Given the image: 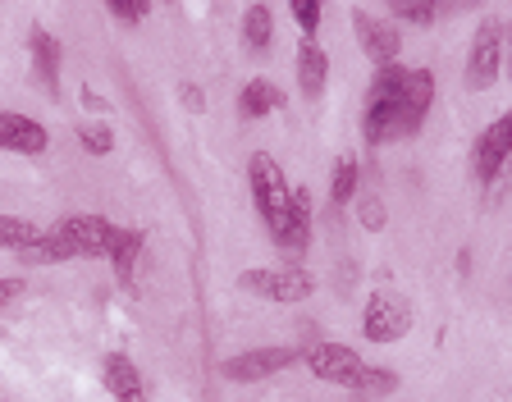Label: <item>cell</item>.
I'll return each instance as SVG.
<instances>
[{
  "instance_id": "cell-8",
  "label": "cell",
  "mask_w": 512,
  "mask_h": 402,
  "mask_svg": "<svg viewBox=\"0 0 512 402\" xmlns=\"http://www.w3.org/2000/svg\"><path fill=\"white\" fill-rule=\"evenodd\" d=\"M352 37L362 46V55L375 64V69H389L398 64V51H403V32H398L394 19H380L371 10H352Z\"/></svg>"
},
{
  "instance_id": "cell-18",
  "label": "cell",
  "mask_w": 512,
  "mask_h": 402,
  "mask_svg": "<svg viewBox=\"0 0 512 402\" xmlns=\"http://www.w3.org/2000/svg\"><path fill=\"white\" fill-rule=\"evenodd\" d=\"M275 42V10L270 5H247L243 10V46L252 55H266Z\"/></svg>"
},
{
  "instance_id": "cell-6",
  "label": "cell",
  "mask_w": 512,
  "mask_h": 402,
  "mask_svg": "<svg viewBox=\"0 0 512 402\" xmlns=\"http://www.w3.org/2000/svg\"><path fill=\"white\" fill-rule=\"evenodd\" d=\"M412 320L416 316L407 297L389 293V288H375L362 311V334H366V343H398L412 334Z\"/></svg>"
},
{
  "instance_id": "cell-17",
  "label": "cell",
  "mask_w": 512,
  "mask_h": 402,
  "mask_svg": "<svg viewBox=\"0 0 512 402\" xmlns=\"http://www.w3.org/2000/svg\"><path fill=\"white\" fill-rule=\"evenodd\" d=\"M142 252H147V233L142 229H119V243H115V252H110V265H115L119 284H133Z\"/></svg>"
},
{
  "instance_id": "cell-3",
  "label": "cell",
  "mask_w": 512,
  "mask_h": 402,
  "mask_svg": "<svg viewBox=\"0 0 512 402\" xmlns=\"http://www.w3.org/2000/svg\"><path fill=\"white\" fill-rule=\"evenodd\" d=\"M307 371L316 375L320 384H334V389H375V393H389L394 389V375L389 371H371L357 348L348 343H316V348L302 352Z\"/></svg>"
},
{
  "instance_id": "cell-10",
  "label": "cell",
  "mask_w": 512,
  "mask_h": 402,
  "mask_svg": "<svg viewBox=\"0 0 512 402\" xmlns=\"http://www.w3.org/2000/svg\"><path fill=\"white\" fill-rule=\"evenodd\" d=\"M293 361H302L298 348H247L238 357L220 361V375L229 384H256V380H270V375L288 371Z\"/></svg>"
},
{
  "instance_id": "cell-22",
  "label": "cell",
  "mask_w": 512,
  "mask_h": 402,
  "mask_svg": "<svg viewBox=\"0 0 512 402\" xmlns=\"http://www.w3.org/2000/svg\"><path fill=\"white\" fill-rule=\"evenodd\" d=\"M389 14H394V19L416 23V28H430V23L439 19V5H430V0H398Z\"/></svg>"
},
{
  "instance_id": "cell-9",
  "label": "cell",
  "mask_w": 512,
  "mask_h": 402,
  "mask_svg": "<svg viewBox=\"0 0 512 402\" xmlns=\"http://www.w3.org/2000/svg\"><path fill=\"white\" fill-rule=\"evenodd\" d=\"M508 160H512V110L494 119V124L480 133L476 151H471V174H476L480 188H494V179L503 174Z\"/></svg>"
},
{
  "instance_id": "cell-21",
  "label": "cell",
  "mask_w": 512,
  "mask_h": 402,
  "mask_svg": "<svg viewBox=\"0 0 512 402\" xmlns=\"http://www.w3.org/2000/svg\"><path fill=\"white\" fill-rule=\"evenodd\" d=\"M288 14H293V23H298L302 42H316V28H320L325 5H320V0H293V5H288Z\"/></svg>"
},
{
  "instance_id": "cell-25",
  "label": "cell",
  "mask_w": 512,
  "mask_h": 402,
  "mask_svg": "<svg viewBox=\"0 0 512 402\" xmlns=\"http://www.w3.org/2000/svg\"><path fill=\"white\" fill-rule=\"evenodd\" d=\"M357 220H362L366 229H384V206H380V197H366L362 211H357Z\"/></svg>"
},
{
  "instance_id": "cell-15",
  "label": "cell",
  "mask_w": 512,
  "mask_h": 402,
  "mask_svg": "<svg viewBox=\"0 0 512 402\" xmlns=\"http://www.w3.org/2000/svg\"><path fill=\"white\" fill-rule=\"evenodd\" d=\"M325 83H330V55L320 51L316 42H302L298 46V92L316 101L325 92Z\"/></svg>"
},
{
  "instance_id": "cell-14",
  "label": "cell",
  "mask_w": 512,
  "mask_h": 402,
  "mask_svg": "<svg viewBox=\"0 0 512 402\" xmlns=\"http://www.w3.org/2000/svg\"><path fill=\"white\" fill-rule=\"evenodd\" d=\"M28 46H32V74H37V83L55 96L60 92V42H55L46 28H32Z\"/></svg>"
},
{
  "instance_id": "cell-16",
  "label": "cell",
  "mask_w": 512,
  "mask_h": 402,
  "mask_svg": "<svg viewBox=\"0 0 512 402\" xmlns=\"http://www.w3.org/2000/svg\"><path fill=\"white\" fill-rule=\"evenodd\" d=\"M284 106V92H279V83H270V78H252V83L238 92V119H266L270 110Z\"/></svg>"
},
{
  "instance_id": "cell-13",
  "label": "cell",
  "mask_w": 512,
  "mask_h": 402,
  "mask_svg": "<svg viewBox=\"0 0 512 402\" xmlns=\"http://www.w3.org/2000/svg\"><path fill=\"white\" fill-rule=\"evenodd\" d=\"M106 389L115 402H147V384H142V371L124 352H110L106 357Z\"/></svg>"
},
{
  "instance_id": "cell-19",
  "label": "cell",
  "mask_w": 512,
  "mask_h": 402,
  "mask_svg": "<svg viewBox=\"0 0 512 402\" xmlns=\"http://www.w3.org/2000/svg\"><path fill=\"white\" fill-rule=\"evenodd\" d=\"M37 243H42V229H37V224L19 220V215H0V247H5V252L28 256Z\"/></svg>"
},
{
  "instance_id": "cell-2",
  "label": "cell",
  "mask_w": 512,
  "mask_h": 402,
  "mask_svg": "<svg viewBox=\"0 0 512 402\" xmlns=\"http://www.w3.org/2000/svg\"><path fill=\"white\" fill-rule=\"evenodd\" d=\"M119 243V224H110L106 215H64L55 229L42 233V243L32 247L23 261L55 265V261H101Z\"/></svg>"
},
{
  "instance_id": "cell-27",
  "label": "cell",
  "mask_w": 512,
  "mask_h": 402,
  "mask_svg": "<svg viewBox=\"0 0 512 402\" xmlns=\"http://www.w3.org/2000/svg\"><path fill=\"white\" fill-rule=\"evenodd\" d=\"M183 101H188L192 110H202V92H197V87H183Z\"/></svg>"
},
{
  "instance_id": "cell-7",
  "label": "cell",
  "mask_w": 512,
  "mask_h": 402,
  "mask_svg": "<svg viewBox=\"0 0 512 402\" xmlns=\"http://www.w3.org/2000/svg\"><path fill=\"white\" fill-rule=\"evenodd\" d=\"M238 284L247 293L266 297V302H279V307H293V302H307L316 293V279L302 270V265H279V270H243Z\"/></svg>"
},
{
  "instance_id": "cell-1",
  "label": "cell",
  "mask_w": 512,
  "mask_h": 402,
  "mask_svg": "<svg viewBox=\"0 0 512 402\" xmlns=\"http://www.w3.org/2000/svg\"><path fill=\"white\" fill-rule=\"evenodd\" d=\"M430 106H435V74L430 69H403V64L375 69L371 92H366V110H362L366 147L416 138Z\"/></svg>"
},
{
  "instance_id": "cell-4",
  "label": "cell",
  "mask_w": 512,
  "mask_h": 402,
  "mask_svg": "<svg viewBox=\"0 0 512 402\" xmlns=\"http://www.w3.org/2000/svg\"><path fill=\"white\" fill-rule=\"evenodd\" d=\"M247 188H252V201H256V215L266 220L270 238L284 229L288 220V206H293V188H288L284 170H279V160L270 151H256L247 160Z\"/></svg>"
},
{
  "instance_id": "cell-5",
  "label": "cell",
  "mask_w": 512,
  "mask_h": 402,
  "mask_svg": "<svg viewBox=\"0 0 512 402\" xmlns=\"http://www.w3.org/2000/svg\"><path fill=\"white\" fill-rule=\"evenodd\" d=\"M503 60H508V23L499 14L480 19L476 37H471V51H467V87L471 92H490L503 74Z\"/></svg>"
},
{
  "instance_id": "cell-28",
  "label": "cell",
  "mask_w": 512,
  "mask_h": 402,
  "mask_svg": "<svg viewBox=\"0 0 512 402\" xmlns=\"http://www.w3.org/2000/svg\"><path fill=\"white\" fill-rule=\"evenodd\" d=\"M508 37H512V28H508ZM508 69H512V55H508Z\"/></svg>"
},
{
  "instance_id": "cell-20",
  "label": "cell",
  "mask_w": 512,
  "mask_h": 402,
  "mask_svg": "<svg viewBox=\"0 0 512 402\" xmlns=\"http://www.w3.org/2000/svg\"><path fill=\"white\" fill-rule=\"evenodd\" d=\"M357 183H362L357 156H339L334 160V179H330V206H348L357 197Z\"/></svg>"
},
{
  "instance_id": "cell-26",
  "label": "cell",
  "mask_w": 512,
  "mask_h": 402,
  "mask_svg": "<svg viewBox=\"0 0 512 402\" xmlns=\"http://www.w3.org/2000/svg\"><path fill=\"white\" fill-rule=\"evenodd\" d=\"M23 288H28L23 279H0V307H10L14 297H23Z\"/></svg>"
},
{
  "instance_id": "cell-24",
  "label": "cell",
  "mask_w": 512,
  "mask_h": 402,
  "mask_svg": "<svg viewBox=\"0 0 512 402\" xmlns=\"http://www.w3.org/2000/svg\"><path fill=\"white\" fill-rule=\"evenodd\" d=\"M106 10H110V19H119V23H142L151 14V0H110Z\"/></svg>"
},
{
  "instance_id": "cell-11",
  "label": "cell",
  "mask_w": 512,
  "mask_h": 402,
  "mask_svg": "<svg viewBox=\"0 0 512 402\" xmlns=\"http://www.w3.org/2000/svg\"><path fill=\"white\" fill-rule=\"evenodd\" d=\"M275 247L288 256V265H298L311 247V192L307 188H293V206H288V220L284 229L275 233Z\"/></svg>"
},
{
  "instance_id": "cell-23",
  "label": "cell",
  "mask_w": 512,
  "mask_h": 402,
  "mask_svg": "<svg viewBox=\"0 0 512 402\" xmlns=\"http://www.w3.org/2000/svg\"><path fill=\"white\" fill-rule=\"evenodd\" d=\"M78 142H83L92 156H110L115 133H110V124H78Z\"/></svg>"
},
{
  "instance_id": "cell-12",
  "label": "cell",
  "mask_w": 512,
  "mask_h": 402,
  "mask_svg": "<svg viewBox=\"0 0 512 402\" xmlns=\"http://www.w3.org/2000/svg\"><path fill=\"white\" fill-rule=\"evenodd\" d=\"M51 147V133H46L37 119L19 115V110H0V151H14V156H42Z\"/></svg>"
}]
</instances>
